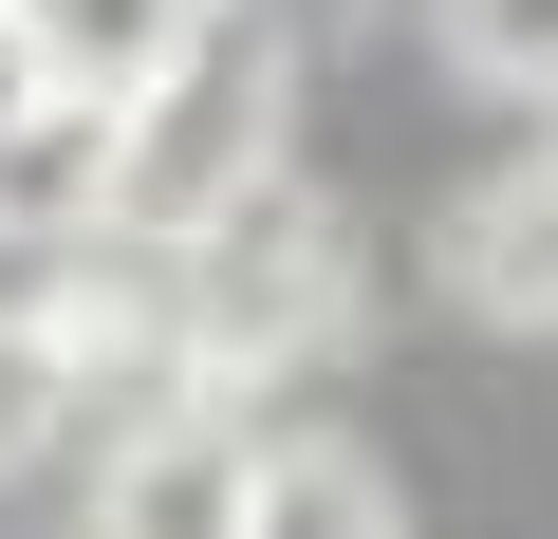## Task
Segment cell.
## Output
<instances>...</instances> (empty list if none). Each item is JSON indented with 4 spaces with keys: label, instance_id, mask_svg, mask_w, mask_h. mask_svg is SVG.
Returning <instances> with one entry per match:
<instances>
[{
    "label": "cell",
    "instance_id": "6da1fadb",
    "mask_svg": "<svg viewBox=\"0 0 558 539\" xmlns=\"http://www.w3.org/2000/svg\"><path fill=\"white\" fill-rule=\"evenodd\" d=\"M354 298H373V260H354V223H336L299 168H260L242 205H205V223L168 242V317H186V372H205V391L317 372V354L354 335Z\"/></svg>",
    "mask_w": 558,
    "mask_h": 539
},
{
    "label": "cell",
    "instance_id": "7a4b0ae2",
    "mask_svg": "<svg viewBox=\"0 0 558 539\" xmlns=\"http://www.w3.org/2000/svg\"><path fill=\"white\" fill-rule=\"evenodd\" d=\"M279 38H242V20H205L149 94H112V223L131 242H186L205 205H242L260 168H279Z\"/></svg>",
    "mask_w": 558,
    "mask_h": 539
},
{
    "label": "cell",
    "instance_id": "3957f363",
    "mask_svg": "<svg viewBox=\"0 0 558 539\" xmlns=\"http://www.w3.org/2000/svg\"><path fill=\"white\" fill-rule=\"evenodd\" d=\"M242 465H260V428L223 391H168L94 465V539H242Z\"/></svg>",
    "mask_w": 558,
    "mask_h": 539
},
{
    "label": "cell",
    "instance_id": "277c9868",
    "mask_svg": "<svg viewBox=\"0 0 558 539\" xmlns=\"http://www.w3.org/2000/svg\"><path fill=\"white\" fill-rule=\"evenodd\" d=\"M447 298L484 335H558V149H521L447 205Z\"/></svg>",
    "mask_w": 558,
    "mask_h": 539
},
{
    "label": "cell",
    "instance_id": "5b68a950",
    "mask_svg": "<svg viewBox=\"0 0 558 539\" xmlns=\"http://www.w3.org/2000/svg\"><path fill=\"white\" fill-rule=\"evenodd\" d=\"M94 223H112V94H38L20 131H0V242L57 260Z\"/></svg>",
    "mask_w": 558,
    "mask_h": 539
},
{
    "label": "cell",
    "instance_id": "8992f818",
    "mask_svg": "<svg viewBox=\"0 0 558 539\" xmlns=\"http://www.w3.org/2000/svg\"><path fill=\"white\" fill-rule=\"evenodd\" d=\"M242 539H410V520H391V465H373V446L279 428V446L242 465Z\"/></svg>",
    "mask_w": 558,
    "mask_h": 539
},
{
    "label": "cell",
    "instance_id": "52a82bcc",
    "mask_svg": "<svg viewBox=\"0 0 558 539\" xmlns=\"http://www.w3.org/2000/svg\"><path fill=\"white\" fill-rule=\"evenodd\" d=\"M20 20H38V57H57V94H149L205 20H223V0H20Z\"/></svg>",
    "mask_w": 558,
    "mask_h": 539
},
{
    "label": "cell",
    "instance_id": "ba28073f",
    "mask_svg": "<svg viewBox=\"0 0 558 539\" xmlns=\"http://www.w3.org/2000/svg\"><path fill=\"white\" fill-rule=\"evenodd\" d=\"M447 20V75H484V94H539L558 112V0H428Z\"/></svg>",
    "mask_w": 558,
    "mask_h": 539
},
{
    "label": "cell",
    "instance_id": "9c48e42d",
    "mask_svg": "<svg viewBox=\"0 0 558 539\" xmlns=\"http://www.w3.org/2000/svg\"><path fill=\"white\" fill-rule=\"evenodd\" d=\"M57 428H75V372H57V335H38V298H0V483H20Z\"/></svg>",
    "mask_w": 558,
    "mask_h": 539
},
{
    "label": "cell",
    "instance_id": "30bf717a",
    "mask_svg": "<svg viewBox=\"0 0 558 539\" xmlns=\"http://www.w3.org/2000/svg\"><path fill=\"white\" fill-rule=\"evenodd\" d=\"M38 94H57V57H38V20H20V0H0V131H20Z\"/></svg>",
    "mask_w": 558,
    "mask_h": 539
}]
</instances>
